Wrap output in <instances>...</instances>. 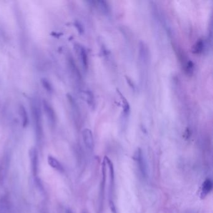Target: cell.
Returning a JSON list of instances; mask_svg holds the SVG:
<instances>
[{
	"instance_id": "2e32d148",
	"label": "cell",
	"mask_w": 213,
	"mask_h": 213,
	"mask_svg": "<svg viewBox=\"0 0 213 213\" xmlns=\"http://www.w3.org/2000/svg\"><path fill=\"white\" fill-rule=\"evenodd\" d=\"M185 72L188 75H191L194 72V63L191 61L187 62L185 66Z\"/></svg>"
},
{
	"instance_id": "4fadbf2b",
	"label": "cell",
	"mask_w": 213,
	"mask_h": 213,
	"mask_svg": "<svg viewBox=\"0 0 213 213\" xmlns=\"http://www.w3.org/2000/svg\"><path fill=\"white\" fill-rule=\"evenodd\" d=\"M139 55L140 57L142 58V60H143V62L147 61L148 57V48L147 46L143 42H141L139 45Z\"/></svg>"
},
{
	"instance_id": "9a60e30c",
	"label": "cell",
	"mask_w": 213,
	"mask_h": 213,
	"mask_svg": "<svg viewBox=\"0 0 213 213\" xmlns=\"http://www.w3.org/2000/svg\"><path fill=\"white\" fill-rule=\"evenodd\" d=\"M42 84L45 89L49 93H52L53 91V88L52 85V83H50L49 81L46 78H43L42 79Z\"/></svg>"
},
{
	"instance_id": "5bb4252c",
	"label": "cell",
	"mask_w": 213,
	"mask_h": 213,
	"mask_svg": "<svg viewBox=\"0 0 213 213\" xmlns=\"http://www.w3.org/2000/svg\"><path fill=\"white\" fill-rule=\"evenodd\" d=\"M204 49V42L202 39H199L192 48V53L195 54H200Z\"/></svg>"
},
{
	"instance_id": "7a4b0ae2",
	"label": "cell",
	"mask_w": 213,
	"mask_h": 213,
	"mask_svg": "<svg viewBox=\"0 0 213 213\" xmlns=\"http://www.w3.org/2000/svg\"><path fill=\"white\" fill-rule=\"evenodd\" d=\"M104 160L105 161L106 165H108L109 169L110 176V189H109V206L110 209L113 213H116V208L113 201V194L115 189V171L113 164L111 161L108 158L105 157Z\"/></svg>"
},
{
	"instance_id": "6da1fadb",
	"label": "cell",
	"mask_w": 213,
	"mask_h": 213,
	"mask_svg": "<svg viewBox=\"0 0 213 213\" xmlns=\"http://www.w3.org/2000/svg\"><path fill=\"white\" fill-rule=\"evenodd\" d=\"M31 109L35 135L37 141H42L43 136V119L42 108L37 99H33L32 100Z\"/></svg>"
},
{
	"instance_id": "e0dca14e",
	"label": "cell",
	"mask_w": 213,
	"mask_h": 213,
	"mask_svg": "<svg viewBox=\"0 0 213 213\" xmlns=\"http://www.w3.org/2000/svg\"><path fill=\"white\" fill-rule=\"evenodd\" d=\"M98 3L99 4V6L101 10H103L104 12H108V6L106 2L100 1V2H98Z\"/></svg>"
},
{
	"instance_id": "3957f363",
	"label": "cell",
	"mask_w": 213,
	"mask_h": 213,
	"mask_svg": "<svg viewBox=\"0 0 213 213\" xmlns=\"http://www.w3.org/2000/svg\"><path fill=\"white\" fill-rule=\"evenodd\" d=\"M133 159L136 161L138 168L139 170V172L142 176L144 177L145 178H146L147 174H148L146 164V161H145L144 156L143 155V151H142V150L140 148L137 149V150L135 151Z\"/></svg>"
},
{
	"instance_id": "5b68a950",
	"label": "cell",
	"mask_w": 213,
	"mask_h": 213,
	"mask_svg": "<svg viewBox=\"0 0 213 213\" xmlns=\"http://www.w3.org/2000/svg\"><path fill=\"white\" fill-rule=\"evenodd\" d=\"M42 106L49 125L53 127L55 126L56 123V115L53 108L46 100L43 101Z\"/></svg>"
},
{
	"instance_id": "52a82bcc",
	"label": "cell",
	"mask_w": 213,
	"mask_h": 213,
	"mask_svg": "<svg viewBox=\"0 0 213 213\" xmlns=\"http://www.w3.org/2000/svg\"><path fill=\"white\" fill-rule=\"evenodd\" d=\"M82 137L84 142V144L86 148V149L92 152L94 149V138L92 132L88 128H85L82 131Z\"/></svg>"
},
{
	"instance_id": "8992f818",
	"label": "cell",
	"mask_w": 213,
	"mask_h": 213,
	"mask_svg": "<svg viewBox=\"0 0 213 213\" xmlns=\"http://www.w3.org/2000/svg\"><path fill=\"white\" fill-rule=\"evenodd\" d=\"M29 157L31 163L32 171L34 177H36L38 172V154L36 148L32 147L29 151Z\"/></svg>"
},
{
	"instance_id": "7c38bea8",
	"label": "cell",
	"mask_w": 213,
	"mask_h": 213,
	"mask_svg": "<svg viewBox=\"0 0 213 213\" xmlns=\"http://www.w3.org/2000/svg\"><path fill=\"white\" fill-rule=\"evenodd\" d=\"M83 96L88 105H89L90 107L93 108L95 105V101L93 94L89 91H86L83 93Z\"/></svg>"
},
{
	"instance_id": "277c9868",
	"label": "cell",
	"mask_w": 213,
	"mask_h": 213,
	"mask_svg": "<svg viewBox=\"0 0 213 213\" xmlns=\"http://www.w3.org/2000/svg\"><path fill=\"white\" fill-rule=\"evenodd\" d=\"M106 164L104 160L102 163V180H101L100 192H99V211L98 213H102L103 204H104V198H105V190L106 185Z\"/></svg>"
},
{
	"instance_id": "ac0fdd59",
	"label": "cell",
	"mask_w": 213,
	"mask_h": 213,
	"mask_svg": "<svg viewBox=\"0 0 213 213\" xmlns=\"http://www.w3.org/2000/svg\"><path fill=\"white\" fill-rule=\"evenodd\" d=\"M84 213H86V212H84Z\"/></svg>"
},
{
	"instance_id": "9c48e42d",
	"label": "cell",
	"mask_w": 213,
	"mask_h": 213,
	"mask_svg": "<svg viewBox=\"0 0 213 213\" xmlns=\"http://www.w3.org/2000/svg\"><path fill=\"white\" fill-rule=\"evenodd\" d=\"M212 182L210 179L208 178L203 182V183L202 185L201 198L202 199L205 198L212 191Z\"/></svg>"
},
{
	"instance_id": "30bf717a",
	"label": "cell",
	"mask_w": 213,
	"mask_h": 213,
	"mask_svg": "<svg viewBox=\"0 0 213 213\" xmlns=\"http://www.w3.org/2000/svg\"><path fill=\"white\" fill-rule=\"evenodd\" d=\"M18 114H19L20 118H21V119H22L23 126L24 128L26 127L28 125V123H29V117H28L27 111L23 105H20L19 106Z\"/></svg>"
},
{
	"instance_id": "8fae6325",
	"label": "cell",
	"mask_w": 213,
	"mask_h": 213,
	"mask_svg": "<svg viewBox=\"0 0 213 213\" xmlns=\"http://www.w3.org/2000/svg\"><path fill=\"white\" fill-rule=\"evenodd\" d=\"M48 163L51 167L59 172H63L64 171L63 167L60 162L52 156H48Z\"/></svg>"
},
{
	"instance_id": "ba28073f",
	"label": "cell",
	"mask_w": 213,
	"mask_h": 213,
	"mask_svg": "<svg viewBox=\"0 0 213 213\" xmlns=\"http://www.w3.org/2000/svg\"><path fill=\"white\" fill-rule=\"evenodd\" d=\"M76 52L79 56V59L82 62V65L85 69H87L88 66V58L87 53L86 52V49L84 47L81 45H76L75 46Z\"/></svg>"
}]
</instances>
